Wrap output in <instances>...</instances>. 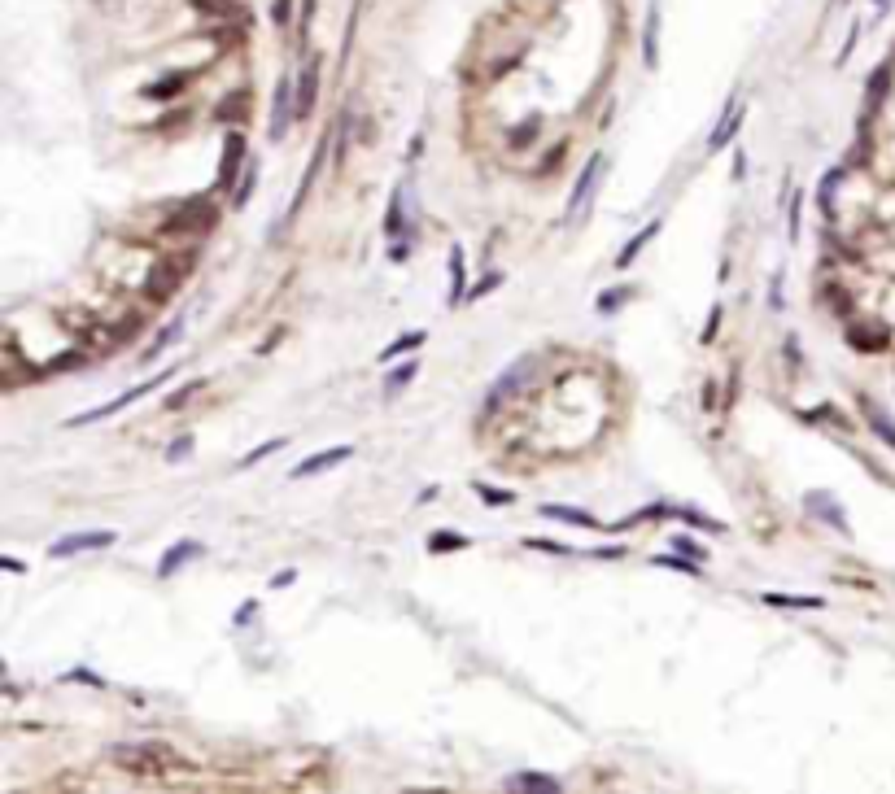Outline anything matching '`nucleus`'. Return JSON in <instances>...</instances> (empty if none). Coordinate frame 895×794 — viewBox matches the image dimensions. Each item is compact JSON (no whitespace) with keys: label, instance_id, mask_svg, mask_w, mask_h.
<instances>
[{"label":"nucleus","instance_id":"obj_1","mask_svg":"<svg viewBox=\"0 0 895 794\" xmlns=\"http://www.w3.org/2000/svg\"><path fill=\"white\" fill-rule=\"evenodd\" d=\"M166 376L171 371H162V376H153V380H145V384H136V389H127L123 397H114V402H105V406H97V411H83V415H75L66 428H83V424H101V419H110V415H118V411H127L131 402H140L145 393H153L158 384H166Z\"/></svg>","mask_w":895,"mask_h":794},{"label":"nucleus","instance_id":"obj_2","mask_svg":"<svg viewBox=\"0 0 895 794\" xmlns=\"http://www.w3.org/2000/svg\"><path fill=\"white\" fill-rule=\"evenodd\" d=\"M533 371H537V358H516V363H511L503 376L494 380V389L485 393V406H489V411H494V406H503L516 389H524V384L533 380Z\"/></svg>","mask_w":895,"mask_h":794},{"label":"nucleus","instance_id":"obj_3","mask_svg":"<svg viewBox=\"0 0 895 794\" xmlns=\"http://www.w3.org/2000/svg\"><path fill=\"white\" fill-rule=\"evenodd\" d=\"M118 541V533H110V528H92V533H70L62 541H53L49 555L53 559H70V555H83V550H110Z\"/></svg>","mask_w":895,"mask_h":794},{"label":"nucleus","instance_id":"obj_4","mask_svg":"<svg viewBox=\"0 0 895 794\" xmlns=\"http://www.w3.org/2000/svg\"><path fill=\"white\" fill-rule=\"evenodd\" d=\"M214 223H219V210L210 206V197H193V201H184V206H179V214L171 219L175 232H188V227H193V232H210Z\"/></svg>","mask_w":895,"mask_h":794},{"label":"nucleus","instance_id":"obj_5","mask_svg":"<svg viewBox=\"0 0 895 794\" xmlns=\"http://www.w3.org/2000/svg\"><path fill=\"white\" fill-rule=\"evenodd\" d=\"M118 764L127 768V773H136V777H158V773H166V764H171V755H166L162 747H140V751H118Z\"/></svg>","mask_w":895,"mask_h":794},{"label":"nucleus","instance_id":"obj_6","mask_svg":"<svg viewBox=\"0 0 895 794\" xmlns=\"http://www.w3.org/2000/svg\"><path fill=\"white\" fill-rule=\"evenodd\" d=\"M599 175H603V158L594 153V158L581 166V175H577V184H572V192H568V206H564V223H572L581 214V206H586V197L594 192V184H599Z\"/></svg>","mask_w":895,"mask_h":794},{"label":"nucleus","instance_id":"obj_7","mask_svg":"<svg viewBox=\"0 0 895 794\" xmlns=\"http://www.w3.org/2000/svg\"><path fill=\"white\" fill-rule=\"evenodd\" d=\"M743 114H747V101H743V96H730V101H725L721 123H716L712 140H708V149H712V153H721L725 144H730V140L738 136V127H743Z\"/></svg>","mask_w":895,"mask_h":794},{"label":"nucleus","instance_id":"obj_8","mask_svg":"<svg viewBox=\"0 0 895 794\" xmlns=\"http://www.w3.org/2000/svg\"><path fill=\"white\" fill-rule=\"evenodd\" d=\"M245 153H249L245 136H241V131H228V140H223V166H219V179H214V184L232 188L236 184V171H241V162H245Z\"/></svg>","mask_w":895,"mask_h":794},{"label":"nucleus","instance_id":"obj_9","mask_svg":"<svg viewBox=\"0 0 895 794\" xmlns=\"http://www.w3.org/2000/svg\"><path fill=\"white\" fill-rule=\"evenodd\" d=\"M354 454V445H332V450H324V454H310V459H302L293 467V480H306V476H315V472H328L332 463H345Z\"/></svg>","mask_w":895,"mask_h":794},{"label":"nucleus","instance_id":"obj_10","mask_svg":"<svg viewBox=\"0 0 895 794\" xmlns=\"http://www.w3.org/2000/svg\"><path fill=\"white\" fill-rule=\"evenodd\" d=\"M804 507L817 515V520H826L830 528H839V533H852V524H847V515H843V507H834V498L830 493H821V489H813L804 498Z\"/></svg>","mask_w":895,"mask_h":794},{"label":"nucleus","instance_id":"obj_11","mask_svg":"<svg viewBox=\"0 0 895 794\" xmlns=\"http://www.w3.org/2000/svg\"><path fill=\"white\" fill-rule=\"evenodd\" d=\"M184 267H188V262H184ZM184 267H175V262H158V267L149 271V280H145V293L158 297V302H162V297H171L175 284H179V275H184Z\"/></svg>","mask_w":895,"mask_h":794},{"label":"nucleus","instance_id":"obj_12","mask_svg":"<svg viewBox=\"0 0 895 794\" xmlns=\"http://www.w3.org/2000/svg\"><path fill=\"white\" fill-rule=\"evenodd\" d=\"M293 114H297V105H293V83H289V79H280V88H276V110H271V136L280 140L284 131H289Z\"/></svg>","mask_w":895,"mask_h":794},{"label":"nucleus","instance_id":"obj_13","mask_svg":"<svg viewBox=\"0 0 895 794\" xmlns=\"http://www.w3.org/2000/svg\"><path fill=\"white\" fill-rule=\"evenodd\" d=\"M507 790H524V794H559L564 781H555L551 773H511Z\"/></svg>","mask_w":895,"mask_h":794},{"label":"nucleus","instance_id":"obj_14","mask_svg":"<svg viewBox=\"0 0 895 794\" xmlns=\"http://www.w3.org/2000/svg\"><path fill=\"white\" fill-rule=\"evenodd\" d=\"M861 411H865V419H869V428H874L878 437H882V441H887L891 450H895V419H891L887 411H882V406L874 402V397H861Z\"/></svg>","mask_w":895,"mask_h":794},{"label":"nucleus","instance_id":"obj_15","mask_svg":"<svg viewBox=\"0 0 895 794\" xmlns=\"http://www.w3.org/2000/svg\"><path fill=\"white\" fill-rule=\"evenodd\" d=\"M197 555H201L197 541H179V546H171V550H166V555L158 559V576H175L188 559H197Z\"/></svg>","mask_w":895,"mask_h":794},{"label":"nucleus","instance_id":"obj_16","mask_svg":"<svg viewBox=\"0 0 895 794\" xmlns=\"http://www.w3.org/2000/svg\"><path fill=\"white\" fill-rule=\"evenodd\" d=\"M760 603H765V607H786V611H821V607H826L817 594H804V598H799V594H769V589L760 594Z\"/></svg>","mask_w":895,"mask_h":794},{"label":"nucleus","instance_id":"obj_17","mask_svg":"<svg viewBox=\"0 0 895 794\" xmlns=\"http://www.w3.org/2000/svg\"><path fill=\"white\" fill-rule=\"evenodd\" d=\"M655 232H660V219H655V223H647V227H642V232H638L634 240H629L625 249H620V254H616V267H629V262H634V258L642 254V249H647L651 240H655Z\"/></svg>","mask_w":895,"mask_h":794},{"label":"nucleus","instance_id":"obj_18","mask_svg":"<svg viewBox=\"0 0 895 794\" xmlns=\"http://www.w3.org/2000/svg\"><path fill=\"white\" fill-rule=\"evenodd\" d=\"M468 302V275H463V254L450 249V306Z\"/></svg>","mask_w":895,"mask_h":794},{"label":"nucleus","instance_id":"obj_19","mask_svg":"<svg viewBox=\"0 0 895 794\" xmlns=\"http://www.w3.org/2000/svg\"><path fill=\"white\" fill-rule=\"evenodd\" d=\"M197 70H184V75H166L162 83H153V88H145V96L149 101H166V96H175V92H184L188 88V79H193Z\"/></svg>","mask_w":895,"mask_h":794},{"label":"nucleus","instance_id":"obj_20","mask_svg":"<svg viewBox=\"0 0 895 794\" xmlns=\"http://www.w3.org/2000/svg\"><path fill=\"white\" fill-rule=\"evenodd\" d=\"M542 515H546V520H559V524L599 528V520H594V515H586V511H572V507H551V502H546V507H542Z\"/></svg>","mask_w":895,"mask_h":794},{"label":"nucleus","instance_id":"obj_21","mask_svg":"<svg viewBox=\"0 0 895 794\" xmlns=\"http://www.w3.org/2000/svg\"><path fill=\"white\" fill-rule=\"evenodd\" d=\"M315 83H319V70H315V66H306V70H302V79H297V118H302V114L310 110V101H315Z\"/></svg>","mask_w":895,"mask_h":794},{"label":"nucleus","instance_id":"obj_22","mask_svg":"<svg viewBox=\"0 0 895 794\" xmlns=\"http://www.w3.org/2000/svg\"><path fill=\"white\" fill-rule=\"evenodd\" d=\"M428 341L424 332H407V336H398V341L389 345L385 354H380V363H393V358H402V354H411V350H420V345Z\"/></svg>","mask_w":895,"mask_h":794},{"label":"nucleus","instance_id":"obj_23","mask_svg":"<svg viewBox=\"0 0 895 794\" xmlns=\"http://www.w3.org/2000/svg\"><path fill=\"white\" fill-rule=\"evenodd\" d=\"M468 546V537L463 533H450V528H441V533H433V541H428V550L433 555H446V550H463Z\"/></svg>","mask_w":895,"mask_h":794},{"label":"nucleus","instance_id":"obj_24","mask_svg":"<svg viewBox=\"0 0 895 794\" xmlns=\"http://www.w3.org/2000/svg\"><path fill=\"white\" fill-rule=\"evenodd\" d=\"M839 175H843L839 166H830V171H826V179H821V192H817V201H821V214H826V219L834 214V184H839Z\"/></svg>","mask_w":895,"mask_h":794},{"label":"nucleus","instance_id":"obj_25","mask_svg":"<svg viewBox=\"0 0 895 794\" xmlns=\"http://www.w3.org/2000/svg\"><path fill=\"white\" fill-rule=\"evenodd\" d=\"M415 371H420V363H402L398 371H393V376H385V397H393V393H402V389H407Z\"/></svg>","mask_w":895,"mask_h":794},{"label":"nucleus","instance_id":"obj_26","mask_svg":"<svg viewBox=\"0 0 895 794\" xmlns=\"http://www.w3.org/2000/svg\"><path fill=\"white\" fill-rule=\"evenodd\" d=\"M398 232H402V188H393L389 214H385V236H398Z\"/></svg>","mask_w":895,"mask_h":794},{"label":"nucleus","instance_id":"obj_27","mask_svg":"<svg viewBox=\"0 0 895 794\" xmlns=\"http://www.w3.org/2000/svg\"><path fill=\"white\" fill-rule=\"evenodd\" d=\"M476 493H481V502H485V507H511V502H516V493H511V489H489V485H476Z\"/></svg>","mask_w":895,"mask_h":794},{"label":"nucleus","instance_id":"obj_28","mask_svg":"<svg viewBox=\"0 0 895 794\" xmlns=\"http://www.w3.org/2000/svg\"><path fill=\"white\" fill-rule=\"evenodd\" d=\"M201 389H206V380H188L184 389H175L171 397H166V411H179V406H184V402H188V397H193V393H201Z\"/></svg>","mask_w":895,"mask_h":794},{"label":"nucleus","instance_id":"obj_29","mask_svg":"<svg viewBox=\"0 0 895 794\" xmlns=\"http://www.w3.org/2000/svg\"><path fill=\"white\" fill-rule=\"evenodd\" d=\"M276 450H284V441H280V437H276V441H262L258 450H249V454H245V459L236 463V467H254V463H262V459H267V454H276Z\"/></svg>","mask_w":895,"mask_h":794},{"label":"nucleus","instance_id":"obj_30","mask_svg":"<svg viewBox=\"0 0 895 794\" xmlns=\"http://www.w3.org/2000/svg\"><path fill=\"white\" fill-rule=\"evenodd\" d=\"M179 332H184V319H175V323H171V328H166V332L158 336V341H153V345H149V358H158V354L166 350V345H171V341H179Z\"/></svg>","mask_w":895,"mask_h":794},{"label":"nucleus","instance_id":"obj_31","mask_svg":"<svg viewBox=\"0 0 895 794\" xmlns=\"http://www.w3.org/2000/svg\"><path fill=\"white\" fill-rule=\"evenodd\" d=\"M651 563H655V568H677V572H686V576H699V563H690V559H673V555H655Z\"/></svg>","mask_w":895,"mask_h":794},{"label":"nucleus","instance_id":"obj_32","mask_svg":"<svg viewBox=\"0 0 895 794\" xmlns=\"http://www.w3.org/2000/svg\"><path fill=\"white\" fill-rule=\"evenodd\" d=\"M241 105H249V92H232V96H228V101H223V105H219V118H223V123H232V114H236V110H241Z\"/></svg>","mask_w":895,"mask_h":794},{"label":"nucleus","instance_id":"obj_33","mask_svg":"<svg viewBox=\"0 0 895 794\" xmlns=\"http://www.w3.org/2000/svg\"><path fill=\"white\" fill-rule=\"evenodd\" d=\"M254 179H258V162H249V175L241 179V188H236V206H245V201L254 197Z\"/></svg>","mask_w":895,"mask_h":794},{"label":"nucleus","instance_id":"obj_34","mask_svg":"<svg viewBox=\"0 0 895 794\" xmlns=\"http://www.w3.org/2000/svg\"><path fill=\"white\" fill-rule=\"evenodd\" d=\"M682 520H686V524H695V528H708V533H725V524H721V520H708V515H699V511H682Z\"/></svg>","mask_w":895,"mask_h":794},{"label":"nucleus","instance_id":"obj_35","mask_svg":"<svg viewBox=\"0 0 895 794\" xmlns=\"http://www.w3.org/2000/svg\"><path fill=\"white\" fill-rule=\"evenodd\" d=\"M188 454H193V437H179V441L171 445V450H166V459H171V463H184Z\"/></svg>","mask_w":895,"mask_h":794},{"label":"nucleus","instance_id":"obj_36","mask_svg":"<svg viewBox=\"0 0 895 794\" xmlns=\"http://www.w3.org/2000/svg\"><path fill=\"white\" fill-rule=\"evenodd\" d=\"M498 284H503V275H489V280H481V284H476L472 293H468V302H476V297H489V293H494Z\"/></svg>","mask_w":895,"mask_h":794},{"label":"nucleus","instance_id":"obj_37","mask_svg":"<svg viewBox=\"0 0 895 794\" xmlns=\"http://www.w3.org/2000/svg\"><path fill=\"white\" fill-rule=\"evenodd\" d=\"M786 219H791V223H786V236L799 240V192L791 197V210H786Z\"/></svg>","mask_w":895,"mask_h":794},{"label":"nucleus","instance_id":"obj_38","mask_svg":"<svg viewBox=\"0 0 895 794\" xmlns=\"http://www.w3.org/2000/svg\"><path fill=\"white\" fill-rule=\"evenodd\" d=\"M533 136H537V118H533V123H524V127L511 131V144H516V149H520V144H529Z\"/></svg>","mask_w":895,"mask_h":794},{"label":"nucleus","instance_id":"obj_39","mask_svg":"<svg viewBox=\"0 0 895 794\" xmlns=\"http://www.w3.org/2000/svg\"><path fill=\"white\" fill-rule=\"evenodd\" d=\"M524 546L546 550V555H568V546H559V541H533V537H524Z\"/></svg>","mask_w":895,"mask_h":794},{"label":"nucleus","instance_id":"obj_40","mask_svg":"<svg viewBox=\"0 0 895 794\" xmlns=\"http://www.w3.org/2000/svg\"><path fill=\"white\" fill-rule=\"evenodd\" d=\"M271 18H276L280 27H284V22L293 18V0H276V5H271Z\"/></svg>","mask_w":895,"mask_h":794},{"label":"nucleus","instance_id":"obj_41","mask_svg":"<svg viewBox=\"0 0 895 794\" xmlns=\"http://www.w3.org/2000/svg\"><path fill=\"white\" fill-rule=\"evenodd\" d=\"M647 66H655V9L647 14Z\"/></svg>","mask_w":895,"mask_h":794},{"label":"nucleus","instance_id":"obj_42","mask_svg":"<svg viewBox=\"0 0 895 794\" xmlns=\"http://www.w3.org/2000/svg\"><path fill=\"white\" fill-rule=\"evenodd\" d=\"M677 550H682V555H695L699 563H708V555H703V550L695 546V541H686V537H677Z\"/></svg>","mask_w":895,"mask_h":794},{"label":"nucleus","instance_id":"obj_43","mask_svg":"<svg viewBox=\"0 0 895 794\" xmlns=\"http://www.w3.org/2000/svg\"><path fill=\"white\" fill-rule=\"evenodd\" d=\"M420 153H424V131H415V136H411V144H407V158L415 162V158H420Z\"/></svg>","mask_w":895,"mask_h":794},{"label":"nucleus","instance_id":"obj_44","mask_svg":"<svg viewBox=\"0 0 895 794\" xmlns=\"http://www.w3.org/2000/svg\"><path fill=\"white\" fill-rule=\"evenodd\" d=\"M716 323H721V306H712V315H708V332H703V341H712V336H716Z\"/></svg>","mask_w":895,"mask_h":794},{"label":"nucleus","instance_id":"obj_45","mask_svg":"<svg viewBox=\"0 0 895 794\" xmlns=\"http://www.w3.org/2000/svg\"><path fill=\"white\" fill-rule=\"evenodd\" d=\"M254 607H258V603H245L241 611H236V624H249V620H254Z\"/></svg>","mask_w":895,"mask_h":794},{"label":"nucleus","instance_id":"obj_46","mask_svg":"<svg viewBox=\"0 0 895 794\" xmlns=\"http://www.w3.org/2000/svg\"><path fill=\"white\" fill-rule=\"evenodd\" d=\"M280 585H293V572H276V576H271V589H280Z\"/></svg>","mask_w":895,"mask_h":794}]
</instances>
